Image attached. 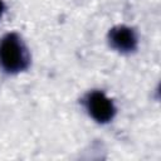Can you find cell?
<instances>
[{"label": "cell", "mask_w": 161, "mask_h": 161, "mask_svg": "<svg viewBox=\"0 0 161 161\" xmlns=\"http://www.w3.org/2000/svg\"><path fill=\"white\" fill-rule=\"evenodd\" d=\"M109 42L113 48L121 52H131L136 48L137 38L135 31L125 25L114 26L109 31Z\"/></svg>", "instance_id": "cell-3"}, {"label": "cell", "mask_w": 161, "mask_h": 161, "mask_svg": "<svg viewBox=\"0 0 161 161\" xmlns=\"http://www.w3.org/2000/svg\"><path fill=\"white\" fill-rule=\"evenodd\" d=\"M87 107L91 116L98 122H108L114 116V106L112 101L102 92H93L89 94Z\"/></svg>", "instance_id": "cell-2"}, {"label": "cell", "mask_w": 161, "mask_h": 161, "mask_svg": "<svg viewBox=\"0 0 161 161\" xmlns=\"http://www.w3.org/2000/svg\"><path fill=\"white\" fill-rule=\"evenodd\" d=\"M3 10H4V4H3V1L0 0V14L3 13Z\"/></svg>", "instance_id": "cell-4"}, {"label": "cell", "mask_w": 161, "mask_h": 161, "mask_svg": "<svg viewBox=\"0 0 161 161\" xmlns=\"http://www.w3.org/2000/svg\"><path fill=\"white\" fill-rule=\"evenodd\" d=\"M0 64L8 72H19L26 68L28 58L19 36L8 34L0 42Z\"/></svg>", "instance_id": "cell-1"}]
</instances>
